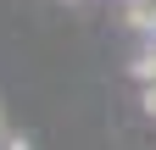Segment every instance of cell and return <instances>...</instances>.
Segmentation results:
<instances>
[{"instance_id": "6da1fadb", "label": "cell", "mask_w": 156, "mask_h": 150, "mask_svg": "<svg viewBox=\"0 0 156 150\" xmlns=\"http://www.w3.org/2000/svg\"><path fill=\"white\" fill-rule=\"evenodd\" d=\"M128 22L140 33H156V0H128Z\"/></svg>"}, {"instance_id": "7a4b0ae2", "label": "cell", "mask_w": 156, "mask_h": 150, "mask_svg": "<svg viewBox=\"0 0 156 150\" xmlns=\"http://www.w3.org/2000/svg\"><path fill=\"white\" fill-rule=\"evenodd\" d=\"M145 111L156 117V84H145Z\"/></svg>"}, {"instance_id": "3957f363", "label": "cell", "mask_w": 156, "mask_h": 150, "mask_svg": "<svg viewBox=\"0 0 156 150\" xmlns=\"http://www.w3.org/2000/svg\"><path fill=\"white\" fill-rule=\"evenodd\" d=\"M6 150H28V145H23V139H11V145H6Z\"/></svg>"}, {"instance_id": "277c9868", "label": "cell", "mask_w": 156, "mask_h": 150, "mask_svg": "<svg viewBox=\"0 0 156 150\" xmlns=\"http://www.w3.org/2000/svg\"><path fill=\"white\" fill-rule=\"evenodd\" d=\"M0 128H6V117H0Z\"/></svg>"}]
</instances>
